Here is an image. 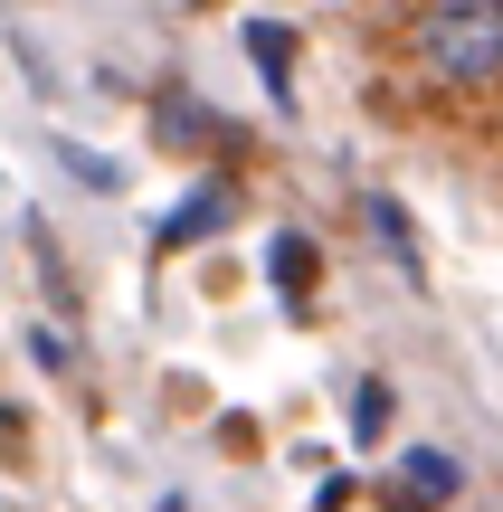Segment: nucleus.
I'll list each match as a JSON object with an SVG mask.
<instances>
[{"mask_svg": "<svg viewBox=\"0 0 503 512\" xmlns=\"http://www.w3.org/2000/svg\"><path fill=\"white\" fill-rule=\"evenodd\" d=\"M380 427H390V389L361 380V389H352V437H380Z\"/></svg>", "mask_w": 503, "mask_h": 512, "instance_id": "obj_6", "label": "nucleus"}, {"mask_svg": "<svg viewBox=\"0 0 503 512\" xmlns=\"http://www.w3.org/2000/svg\"><path fill=\"white\" fill-rule=\"evenodd\" d=\"M409 48L437 86H503V0H428Z\"/></svg>", "mask_w": 503, "mask_h": 512, "instance_id": "obj_1", "label": "nucleus"}, {"mask_svg": "<svg viewBox=\"0 0 503 512\" xmlns=\"http://www.w3.org/2000/svg\"><path fill=\"white\" fill-rule=\"evenodd\" d=\"M190 10H209V0H190Z\"/></svg>", "mask_w": 503, "mask_h": 512, "instance_id": "obj_7", "label": "nucleus"}, {"mask_svg": "<svg viewBox=\"0 0 503 512\" xmlns=\"http://www.w3.org/2000/svg\"><path fill=\"white\" fill-rule=\"evenodd\" d=\"M266 275H276V294H314V275H323V256H314V238H304V228H285L276 247H266Z\"/></svg>", "mask_w": 503, "mask_h": 512, "instance_id": "obj_3", "label": "nucleus"}, {"mask_svg": "<svg viewBox=\"0 0 503 512\" xmlns=\"http://www.w3.org/2000/svg\"><path fill=\"white\" fill-rule=\"evenodd\" d=\"M209 228H228V181L190 190V200H181V209L162 219V247H190V238H209Z\"/></svg>", "mask_w": 503, "mask_h": 512, "instance_id": "obj_2", "label": "nucleus"}, {"mask_svg": "<svg viewBox=\"0 0 503 512\" xmlns=\"http://www.w3.org/2000/svg\"><path fill=\"white\" fill-rule=\"evenodd\" d=\"M399 484H409L418 503H447L456 484H466V465H456V456H437V446H409V465H399Z\"/></svg>", "mask_w": 503, "mask_h": 512, "instance_id": "obj_5", "label": "nucleus"}, {"mask_svg": "<svg viewBox=\"0 0 503 512\" xmlns=\"http://www.w3.org/2000/svg\"><path fill=\"white\" fill-rule=\"evenodd\" d=\"M247 57H257V76L276 95H295V38H285L276 19H247Z\"/></svg>", "mask_w": 503, "mask_h": 512, "instance_id": "obj_4", "label": "nucleus"}]
</instances>
